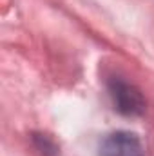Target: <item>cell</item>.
<instances>
[{
    "label": "cell",
    "instance_id": "3",
    "mask_svg": "<svg viewBox=\"0 0 154 156\" xmlns=\"http://www.w3.org/2000/svg\"><path fill=\"white\" fill-rule=\"evenodd\" d=\"M37 142H38L40 149H44L42 153H45V154H49V153H53V154H56V145L47 138V136H37Z\"/></svg>",
    "mask_w": 154,
    "mask_h": 156
},
{
    "label": "cell",
    "instance_id": "2",
    "mask_svg": "<svg viewBox=\"0 0 154 156\" xmlns=\"http://www.w3.org/2000/svg\"><path fill=\"white\" fill-rule=\"evenodd\" d=\"M143 145L134 133L116 131L103 138L98 156H143Z\"/></svg>",
    "mask_w": 154,
    "mask_h": 156
},
{
    "label": "cell",
    "instance_id": "1",
    "mask_svg": "<svg viewBox=\"0 0 154 156\" xmlns=\"http://www.w3.org/2000/svg\"><path fill=\"white\" fill-rule=\"evenodd\" d=\"M109 96L118 113L125 116H138L145 111V98L132 83L125 82L120 76H113L107 82Z\"/></svg>",
    "mask_w": 154,
    "mask_h": 156
}]
</instances>
